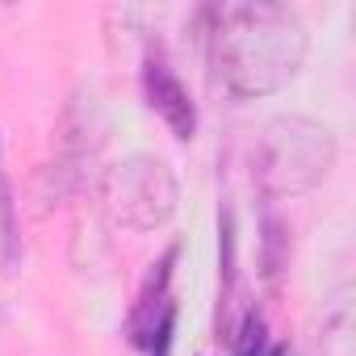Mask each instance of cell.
<instances>
[{
  "label": "cell",
  "mask_w": 356,
  "mask_h": 356,
  "mask_svg": "<svg viewBox=\"0 0 356 356\" xmlns=\"http://www.w3.org/2000/svg\"><path fill=\"white\" fill-rule=\"evenodd\" d=\"M306 26L293 9L273 0H243V5L214 9V67L235 97L281 92L306 63Z\"/></svg>",
  "instance_id": "6da1fadb"
},
{
  "label": "cell",
  "mask_w": 356,
  "mask_h": 356,
  "mask_svg": "<svg viewBox=\"0 0 356 356\" xmlns=\"http://www.w3.org/2000/svg\"><path fill=\"white\" fill-rule=\"evenodd\" d=\"M335 163V138L327 126L310 118H277L264 126L256 151V176L268 197H302L314 193Z\"/></svg>",
  "instance_id": "7a4b0ae2"
},
{
  "label": "cell",
  "mask_w": 356,
  "mask_h": 356,
  "mask_svg": "<svg viewBox=\"0 0 356 356\" xmlns=\"http://www.w3.org/2000/svg\"><path fill=\"white\" fill-rule=\"evenodd\" d=\"M105 210L109 222L122 231H159L176 206H181V185L163 159L155 155H130L105 172Z\"/></svg>",
  "instance_id": "3957f363"
},
{
  "label": "cell",
  "mask_w": 356,
  "mask_h": 356,
  "mask_svg": "<svg viewBox=\"0 0 356 356\" xmlns=\"http://www.w3.org/2000/svg\"><path fill=\"white\" fill-rule=\"evenodd\" d=\"M147 97H151V109H159V118L172 126L176 138H193V126H197L193 101H189L185 84L176 80L159 59L147 63Z\"/></svg>",
  "instance_id": "277c9868"
},
{
  "label": "cell",
  "mask_w": 356,
  "mask_h": 356,
  "mask_svg": "<svg viewBox=\"0 0 356 356\" xmlns=\"http://www.w3.org/2000/svg\"><path fill=\"white\" fill-rule=\"evenodd\" d=\"M318 356H356V318L352 306H335L323 318V339H318Z\"/></svg>",
  "instance_id": "5b68a950"
},
{
  "label": "cell",
  "mask_w": 356,
  "mask_h": 356,
  "mask_svg": "<svg viewBox=\"0 0 356 356\" xmlns=\"http://www.w3.org/2000/svg\"><path fill=\"white\" fill-rule=\"evenodd\" d=\"M0 248H5V273H13L22 260V231H17V206L5 172H0Z\"/></svg>",
  "instance_id": "8992f818"
}]
</instances>
